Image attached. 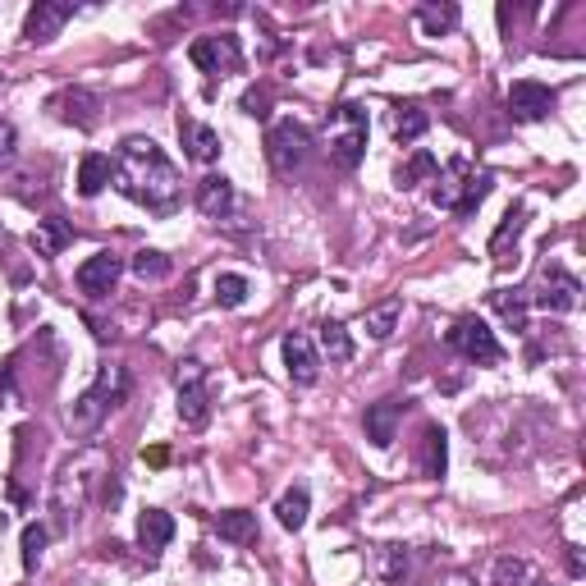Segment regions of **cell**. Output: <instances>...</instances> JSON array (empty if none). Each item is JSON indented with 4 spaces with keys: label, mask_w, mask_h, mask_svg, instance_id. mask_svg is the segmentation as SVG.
Returning a JSON list of instances; mask_svg holds the SVG:
<instances>
[{
    "label": "cell",
    "mask_w": 586,
    "mask_h": 586,
    "mask_svg": "<svg viewBox=\"0 0 586 586\" xmlns=\"http://www.w3.org/2000/svg\"><path fill=\"white\" fill-rule=\"evenodd\" d=\"M42 550H46V527L42 522H28V527H23V568H37Z\"/></svg>",
    "instance_id": "e575fe53"
},
{
    "label": "cell",
    "mask_w": 586,
    "mask_h": 586,
    "mask_svg": "<svg viewBox=\"0 0 586 586\" xmlns=\"http://www.w3.org/2000/svg\"><path fill=\"white\" fill-rule=\"evenodd\" d=\"M65 243H69V225H65V220H37V229H33L37 257H55Z\"/></svg>",
    "instance_id": "d4e9b609"
},
{
    "label": "cell",
    "mask_w": 586,
    "mask_h": 586,
    "mask_svg": "<svg viewBox=\"0 0 586 586\" xmlns=\"http://www.w3.org/2000/svg\"><path fill=\"white\" fill-rule=\"evenodd\" d=\"M449 344H454L467 362H477V367H490V362L504 358V348H500V339H495V330H490L486 321H477V316H463V321H454V330H449Z\"/></svg>",
    "instance_id": "277c9868"
},
{
    "label": "cell",
    "mask_w": 586,
    "mask_h": 586,
    "mask_svg": "<svg viewBox=\"0 0 586 586\" xmlns=\"http://www.w3.org/2000/svg\"><path fill=\"white\" fill-rule=\"evenodd\" d=\"M179 138H184L188 156L202 165H211L220 156V133L207 129V124H197V120H179Z\"/></svg>",
    "instance_id": "2e32d148"
},
{
    "label": "cell",
    "mask_w": 586,
    "mask_h": 586,
    "mask_svg": "<svg viewBox=\"0 0 586 586\" xmlns=\"http://www.w3.org/2000/svg\"><path fill=\"white\" fill-rule=\"evenodd\" d=\"M467 174H472V165H467V161H454L445 174H440V179H435V207H449V211H454L458 188L467 184Z\"/></svg>",
    "instance_id": "cb8c5ba5"
},
{
    "label": "cell",
    "mask_w": 586,
    "mask_h": 586,
    "mask_svg": "<svg viewBox=\"0 0 586 586\" xmlns=\"http://www.w3.org/2000/svg\"><path fill=\"white\" fill-rule=\"evenodd\" d=\"M216 303L220 307H243L248 303V280L243 275H216Z\"/></svg>",
    "instance_id": "4dcf8cb0"
},
{
    "label": "cell",
    "mask_w": 586,
    "mask_h": 586,
    "mask_svg": "<svg viewBox=\"0 0 586 586\" xmlns=\"http://www.w3.org/2000/svg\"><path fill=\"white\" fill-rule=\"evenodd\" d=\"M371 564H376V573H380V586H399L403 573H408V554H403L399 545H380V550L371 554Z\"/></svg>",
    "instance_id": "7402d4cb"
},
{
    "label": "cell",
    "mask_w": 586,
    "mask_h": 586,
    "mask_svg": "<svg viewBox=\"0 0 586 586\" xmlns=\"http://www.w3.org/2000/svg\"><path fill=\"white\" fill-rule=\"evenodd\" d=\"M170 536H174V518L170 513H161V509H147L138 518V545L147 554H161L165 545H170Z\"/></svg>",
    "instance_id": "e0dca14e"
},
{
    "label": "cell",
    "mask_w": 586,
    "mask_h": 586,
    "mask_svg": "<svg viewBox=\"0 0 586 586\" xmlns=\"http://www.w3.org/2000/svg\"><path fill=\"white\" fill-rule=\"evenodd\" d=\"M284 371H289L293 385H316L321 376V358H316V348L307 335H284Z\"/></svg>",
    "instance_id": "9c48e42d"
},
{
    "label": "cell",
    "mask_w": 586,
    "mask_h": 586,
    "mask_svg": "<svg viewBox=\"0 0 586 586\" xmlns=\"http://www.w3.org/2000/svg\"><path fill=\"white\" fill-rule=\"evenodd\" d=\"M490 303H495V312L504 316V321H509V326H527V312H522V298H509V293H495V298H490Z\"/></svg>",
    "instance_id": "d590c367"
},
{
    "label": "cell",
    "mask_w": 586,
    "mask_h": 586,
    "mask_svg": "<svg viewBox=\"0 0 586 586\" xmlns=\"http://www.w3.org/2000/svg\"><path fill=\"white\" fill-rule=\"evenodd\" d=\"M426 440V454H422V472L426 477H445V463H449V445H445V431L440 426H426L422 431Z\"/></svg>",
    "instance_id": "603a6c76"
},
{
    "label": "cell",
    "mask_w": 586,
    "mask_h": 586,
    "mask_svg": "<svg viewBox=\"0 0 586 586\" xmlns=\"http://www.w3.org/2000/svg\"><path fill=\"white\" fill-rule=\"evenodd\" d=\"M69 14H74V5H65V0H37L28 10V19H23V37L28 42H51L69 23Z\"/></svg>",
    "instance_id": "ba28073f"
},
{
    "label": "cell",
    "mask_w": 586,
    "mask_h": 586,
    "mask_svg": "<svg viewBox=\"0 0 586 586\" xmlns=\"http://www.w3.org/2000/svg\"><path fill=\"white\" fill-rule=\"evenodd\" d=\"M211 413V403H207V385H202V376H188L179 380V422L184 426H202Z\"/></svg>",
    "instance_id": "5bb4252c"
},
{
    "label": "cell",
    "mask_w": 586,
    "mask_h": 586,
    "mask_svg": "<svg viewBox=\"0 0 586 586\" xmlns=\"http://www.w3.org/2000/svg\"><path fill=\"white\" fill-rule=\"evenodd\" d=\"M92 390L101 394V403H106V408H120V403L129 399V371L110 362V367H101V376H97V385H92Z\"/></svg>",
    "instance_id": "44dd1931"
},
{
    "label": "cell",
    "mask_w": 586,
    "mask_h": 586,
    "mask_svg": "<svg viewBox=\"0 0 586 586\" xmlns=\"http://www.w3.org/2000/svg\"><path fill=\"white\" fill-rule=\"evenodd\" d=\"M550 106H554V92H550L545 83H532V78H522V83L509 87V110L518 115V120L536 124V120H545V115H550Z\"/></svg>",
    "instance_id": "30bf717a"
},
{
    "label": "cell",
    "mask_w": 586,
    "mask_h": 586,
    "mask_svg": "<svg viewBox=\"0 0 586 586\" xmlns=\"http://www.w3.org/2000/svg\"><path fill=\"white\" fill-rule=\"evenodd\" d=\"M435 174H440L435 156L431 152H413V161L399 170V188H417V184H426V179H435Z\"/></svg>",
    "instance_id": "83f0119b"
},
{
    "label": "cell",
    "mask_w": 586,
    "mask_h": 586,
    "mask_svg": "<svg viewBox=\"0 0 586 586\" xmlns=\"http://www.w3.org/2000/svg\"><path fill=\"white\" fill-rule=\"evenodd\" d=\"M445 586H467V577H454V582H445Z\"/></svg>",
    "instance_id": "f35d334b"
},
{
    "label": "cell",
    "mask_w": 586,
    "mask_h": 586,
    "mask_svg": "<svg viewBox=\"0 0 586 586\" xmlns=\"http://www.w3.org/2000/svg\"><path fill=\"white\" fill-rule=\"evenodd\" d=\"M197 211L211 220H225L234 211V184H229L225 174H207L202 184H197Z\"/></svg>",
    "instance_id": "4fadbf2b"
},
{
    "label": "cell",
    "mask_w": 586,
    "mask_h": 586,
    "mask_svg": "<svg viewBox=\"0 0 586 586\" xmlns=\"http://www.w3.org/2000/svg\"><path fill=\"white\" fill-rule=\"evenodd\" d=\"M188 55H193V65L197 69H207V74H229V69H239V42L229 33L220 37H197L193 46H188Z\"/></svg>",
    "instance_id": "5b68a950"
},
{
    "label": "cell",
    "mask_w": 586,
    "mask_h": 586,
    "mask_svg": "<svg viewBox=\"0 0 586 586\" xmlns=\"http://www.w3.org/2000/svg\"><path fill=\"white\" fill-rule=\"evenodd\" d=\"M115 184L147 211H170L179 202V170L152 138H124L115 156Z\"/></svg>",
    "instance_id": "6da1fadb"
},
{
    "label": "cell",
    "mask_w": 586,
    "mask_h": 586,
    "mask_svg": "<svg viewBox=\"0 0 586 586\" xmlns=\"http://www.w3.org/2000/svg\"><path fill=\"white\" fill-rule=\"evenodd\" d=\"M399 417H403V403L399 399H380L367 408V440L376 449H390L394 435H399Z\"/></svg>",
    "instance_id": "7c38bea8"
},
{
    "label": "cell",
    "mask_w": 586,
    "mask_h": 586,
    "mask_svg": "<svg viewBox=\"0 0 586 586\" xmlns=\"http://www.w3.org/2000/svg\"><path fill=\"white\" fill-rule=\"evenodd\" d=\"M216 532H220V541H229V545H248L252 536H257V518H252L248 509H225L216 518Z\"/></svg>",
    "instance_id": "d6986e66"
},
{
    "label": "cell",
    "mask_w": 586,
    "mask_h": 586,
    "mask_svg": "<svg viewBox=\"0 0 586 586\" xmlns=\"http://www.w3.org/2000/svg\"><path fill=\"white\" fill-rule=\"evenodd\" d=\"M394 326H399V303H385L376 312H367V335L371 339H390Z\"/></svg>",
    "instance_id": "d6a6232c"
},
{
    "label": "cell",
    "mask_w": 586,
    "mask_h": 586,
    "mask_svg": "<svg viewBox=\"0 0 586 586\" xmlns=\"http://www.w3.org/2000/svg\"><path fill=\"white\" fill-rule=\"evenodd\" d=\"M266 106H271V92H266V87H252L248 97H243V110H248L252 120H266V115H271Z\"/></svg>",
    "instance_id": "74e56055"
},
{
    "label": "cell",
    "mask_w": 586,
    "mask_h": 586,
    "mask_svg": "<svg viewBox=\"0 0 586 586\" xmlns=\"http://www.w3.org/2000/svg\"><path fill=\"white\" fill-rule=\"evenodd\" d=\"M14 156H19V133H14V124L0 120V170H10Z\"/></svg>",
    "instance_id": "8d00e7d4"
},
{
    "label": "cell",
    "mask_w": 586,
    "mask_h": 586,
    "mask_svg": "<svg viewBox=\"0 0 586 586\" xmlns=\"http://www.w3.org/2000/svg\"><path fill=\"white\" fill-rule=\"evenodd\" d=\"M110 179H115V161H110V156H97V152L83 156V165H78V193L97 197Z\"/></svg>",
    "instance_id": "ac0fdd59"
},
{
    "label": "cell",
    "mask_w": 586,
    "mask_h": 586,
    "mask_svg": "<svg viewBox=\"0 0 586 586\" xmlns=\"http://www.w3.org/2000/svg\"><path fill=\"white\" fill-rule=\"evenodd\" d=\"M426 110L422 106H399V115H394V138L399 142H417L426 133Z\"/></svg>",
    "instance_id": "4316f807"
},
{
    "label": "cell",
    "mask_w": 586,
    "mask_h": 586,
    "mask_svg": "<svg viewBox=\"0 0 586 586\" xmlns=\"http://www.w3.org/2000/svg\"><path fill=\"white\" fill-rule=\"evenodd\" d=\"M417 23H422L426 37H440V33H449V28L458 23V10L454 5H422V10H417Z\"/></svg>",
    "instance_id": "484cf974"
},
{
    "label": "cell",
    "mask_w": 586,
    "mask_h": 586,
    "mask_svg": "<svg viewBox=\"0 0 586 586\" xmlns=\"http://www.w3.org/2000/svg\"><path fill=\"white\" fill-rule=\"evenodd\" d=\"M490 586H527V564L513 559V554L495 559V568H490Z\"/></svg>",
    "instance_id": "1f68e13d"
},
{
    "label": "cell",
    "mask_w": 586,
    "mask_h": 586,
    "mask_svg": "<svg viewBox=\"0 0 586 586\" xmlns=\"http://www.w3.org/2000/svg\"><path fill=\"white\" fill-rule=\"evenodd\" d=\"M486 193H490V174H467L463 197L454 202V216H472V211L486 202Z\"/></svg>",
    "instance_id": "f546056e"
},
{
    "label": "cell",
    "mask_w": 586,
    "mask_h": 586,
    "mask_svg": "<svg viewBox=\"0 0 586 586\" xmlns=\"http://www.w3.org/2000/svg\"><path fill=\"white\" fill-rule=\"evenodd\" d=\"M266 156H271V165L280 174H293L307 156H312V133H307V124L280 120L271 133H266Z\"/></svg>",
    "instance_id": "3957f363"
},
{
    "label": "cell",
    "mask_w": 586,
    "mask_h": 586,
    "mask_svg": "<svg viewBox=\"0 0 586 586\" xmlns=\"http://www.w3.org/2000/svg\"><path fill=\"white\" fill-rule=\"evenodd\" d=\"M133 275H138V280H165V275H170V261H165L161 252H138V257H133Z\"/></svg>",
    "instance_id": "836d02e7"
},
{
    "label": "cell",
    "mask_w": 586,
    "mask_h": 586,
    "mask_svg": "<svg viewBox=\"0 0 586 586\" xmlns=\"http://www.w3.org/2000/svg\"><path fill=\"white\" fill-rule=\"evenodd\" d=\"M307 509H312V500H307V490L303 486H293L280 495V504H275V518H280L284 532H298L307 522Z\"/></svg>",
    "instance_id": "ffe728a7"
},
{
    "label": "cell",
    "mask_w": 586,
    "mask_h": 586,
    "mask_svg": "<svg viewBox=\"0 0 586 586\" xmlns=\"http://www.w3.org/2000/svg\"><path fill=\"white\" fill-rule=\"evenodd\" d=\"M110 408L101 403V394L97 390H87V394H78L74 403H69V413H65V422H69V431L74 435H92L101 426V417H106Z\"/></svg>",
    "instance_id": "9a60e30c"
},
{
    "label": "cell",
    "mask_w": 586,
    "mask_h": 586,
    "mask_svg": "<svg viewBox=\"0 0 586 586\" xmlns=\"http://www.w3.org/2000/svg\"><path fill=\"white\" fill-rule=\"evenodd\" d=\"M120 271H124V261L115 257V252H97V257H87L83 266H78V289H83L87 298H106V293L120 284Z\"/></svg>",
    "instance_id": "8992f818"
},
{
    "label": "cell",
    "mask_w": 586,
    "mask_h": 586,
    "mask_svg": "<svg viewBox=\"0 0 586 586\" xmlns=\"http://www.w3.org/2000/svg\"><path fill=\"white\" fill-rule=\"evenodd\" d=\"M51 110L65 124H74V129H92V124H97V110H101V97L87 92V87H69V92H60V97L51 101Z\"/></svg>",
    "instance_id": "8fae6325"
},
{
    "label": "cell",
    "mask_w": 586,
    "mask_h": 586,
    "mask_svg": "<svg viewBox=\"0 0 586 586\" xmlns=\"http://www.w3.org/2000/svg\"><path fill=\"white\" fill-rule=\"evenodd\" d=\"M362 156H367V110L348 101L330 115V161L339 170H358Z\"/></svg>",
    "instance_id": "7a4b0ae2"
},
{
    "label": "cell",
    "mask_w": 586,
    "mask_h": 586,
    "mask_svg": "<svg viewBox=\"0 0 586 586\" xmlns=\"http://www.w3.org/2000/svg\"><path fill=\"white\" fill-rule=\"evenodd\" d=\"M582 303V284L573 280L568 271H545L541 275V289H536V307H545V312H573V307Z\"/></svg>",
    "instance_id": "52a82bcc"
},
{
    "label": "cell",
    "mask_w": 586,
    "mask_h": 586,
    "mask_svg": "<svg viewBox=\"0 0 586 586\" xmlns=\"http://www.w3.org/2000/svg\"><path fill=\"white\" fill-rule=\"evenodd\" d=\"M321 348L330 353V362H348V358H353V339H348V326H339V321H326V326H321Z\"/></svg>",
    "instance_id": "f1b7e54d"
}]
</instances>
